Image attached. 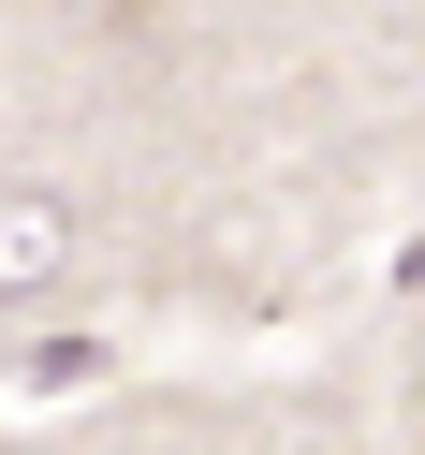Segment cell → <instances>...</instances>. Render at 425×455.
Listing matches in <instances>:
<instances>
[{"instance_id":"6da1fadb","label":"cell","mask_w":425,"mask_h":455,"mask_svg":"<svg viewBox=\"0 0 425 455\" xmlns=\"http://www.w3.org/2000/svg\"><path fill=\"white\" fill-rule=\"evenodd\" d=\"M44 265H59V206L15 191V206H0V279H44Z\"/></svg>"}]
</instances>
